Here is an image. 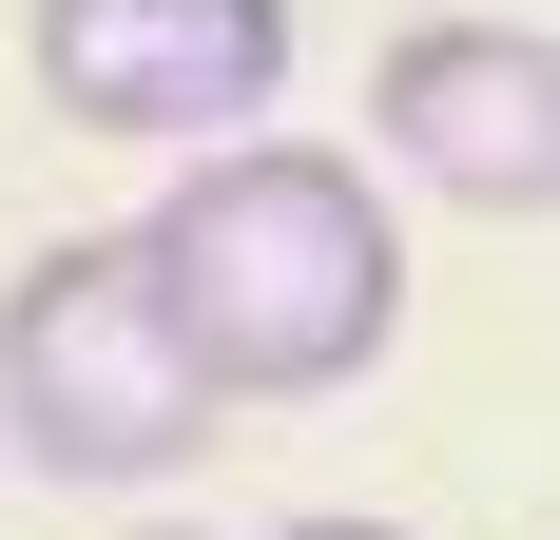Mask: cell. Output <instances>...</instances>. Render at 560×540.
<instances>
[{
  "label": "cell",
  "instance_id": "obj_1",
  "mask_svg": "<svg viewBox=\"0 0 560 540\" xmlns=\"http://www.w3.org/2000/svg\"><path fill=\"white\" fill-rule=\"evenodd\" d=\"M136 251H155L174 328H194V367L232 406H348V386L387 367V328H406V232L368 193V155H329V136L174 155V193L136 213Z\"/></svg>",
  "mask_w": 560,
  "mask_h": 540
},
{
  "label": "cell",
  "instance_id": "obj_2",
  "mask_svg": "<svg viewBox=\"0 0 560 540\" xmlns=\"http://www.w3.org/2000/svg\"><path fill=\"white\" fill-rule=\"evenodd\" d=\"M213 425H232V386L194 367L136 232H58L0 270V444L39 483H174Z\"/></svg>",
  "mask_w": 560,
  "mask_h": 540
},
{
  "label": "cell",
  "instance_id": "obj_3",
  "mask_svg": "<svg viewBox=\"0 0 560 540\" xmlns=\"http://www.w3.org/2000/svg\"><path fill=\"white\" fill-rule=\"evenodd\" d=\"M58 136H136V155H232L290 97V0H39L20 20Z\"/></svg>",
  "mask_w": 560,
  "mask_h": 540
},
{
  "label": "cell",
  "instance_id": "obj_4",
  "mask_svg": "<svg viewBox=\"0 0 560 540\" xmlns=\"http://www.w3.org/2000/svg\"><path fill=\"white\" fill-rule=\"evenodd\" d=\"M368 155L445 213H560V39L522 20H406L368 58Z\"/></svg>",
  "mask_w": 560,
  "mask_h": 540
},
{
  "label": "cell",
  "instance_id": "obj_5",
  "mask_svg": "<svg viewBox=\"0 0 560 540\" xmlns=\"http://www.w3.org/2000/svg\"><path fill=\"white\" fill-rule=\"evenodd\" d=\"M271 540H406V521H348V502H329V521H271Z\"/></svg>",
  "mask_w": 560,
  "mask_h": 540
}]
</instances>
